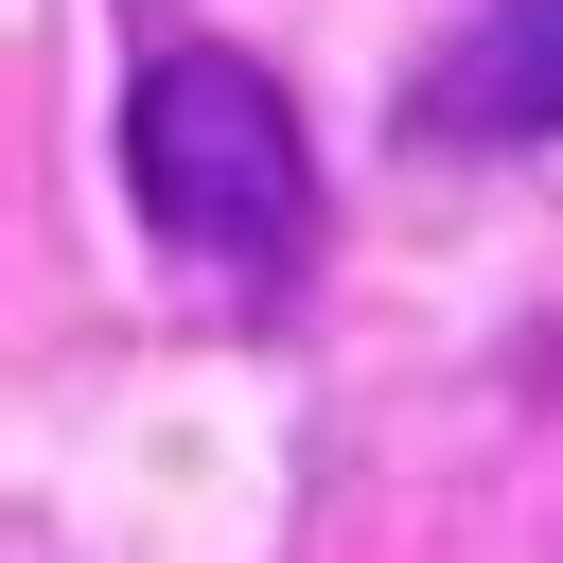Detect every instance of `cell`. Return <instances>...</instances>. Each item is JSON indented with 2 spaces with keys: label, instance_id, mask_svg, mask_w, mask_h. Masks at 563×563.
Returning a JSON list of instances; mask_svg holds the SVG:
<instances>
[{
  "label": "cell",
  "instance_id": "1",
  "mask_svg": "<svg viewBox=\"0 0 563 563\" xmlns=\"http://www.w3.org/2000/svg\"><path fill=\"white\" fill-rule=\"evenodd\" d=\"M123 211L211 264L229 299H282L317 264V141H299V88L229 35H158L123 70Z\"/></svg>",
  "mask_w": 563,
  "mask_h": 563
},
{
  "label": "cell",
  "instance_id": "2",
  "mask_svg": "<svg viewBox=\"0 0 563 563\" xmlns=\"http://www.w3.org/2000/svg\"><path fill=\"white\" fill-rule=\"evenodd\" d=\"M405 141L440 158H510V141H563V0H475L422 88H405Z\"/></svg>",
  "mask_w": 563,
  "mask_h": 563
}]
</instances>
